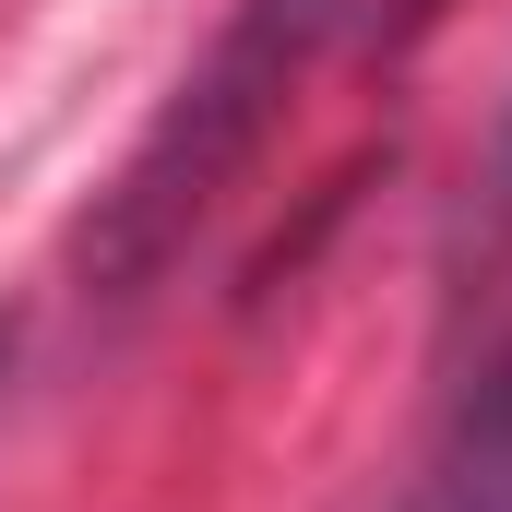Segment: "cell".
<instances>
[{
  "label": "cell",
  "mask_w": 512,
  "mask_h": 512,
  "mask_svg": "<svg viewBox=\"0 0 512 512\" xmlns=\"http://www.w3.org/2000/svg\"><path fill=\"white\" fill-rule=\"evenodd\" d=\"M358 0H239V24L215 36V60L179 84V108L155 120V143L131 155V179L108 191V215L84 227V262L108 286H143L155 262L179 251V227L215 203V179L251 155V131L274 120V96L322 60V36L346 24Z\"/></svg>",
  "instance_id": "cell-1"
},
{
  "label": "cell",
  "mask_w": 512,
  "mask_h": 512,
  "mask_svg": "<svg viewBox=\"0 0 512 512\" xmlns=\"http://www.w3.org/2000/svg\"><path fill=\"white\" fill-rule=\"evenodd\" d=\"M393 512H512V346L465 382V405L441 417L429 465L405 477Z\"/></svg>",
  "instance_id": "cell-2"
}]
</instances>
